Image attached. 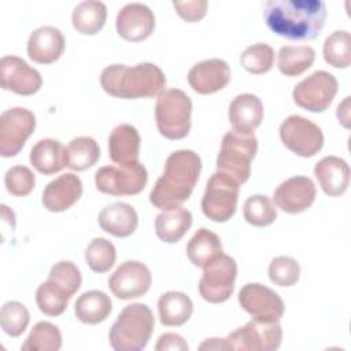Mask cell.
<instances>
[{"label": "cell", "instance_id": "obj_1", "mask_svg": "<svg viewBox=\"0 0 351 351\" xmlns=\"http://www.w3.org/2000/svg\"><path fill=\"white\" fill-rule=\"evenodd\" d=\"M263 16L267 27L289 40H314L326 19V5L321 0H269Z\"/></svg>", "mask_w": 351, "mask_h": 351}, {"label": "cell", "instance_id": "obj_2", "mask_svg": "<svg viewBox=\"0 0 351 351\" xmlns=\"http://www.w3.org/2000/svg\"><path fill=\"white\" fill-rule=\"evenodd\" d=\"M202 160L195 151L178 149L171 152L165 170L149 193V202L160 210H170L186 202L199 180Z\"/></svg>", "mask_w": 351, "mask_h": 351}, {"label": "cell", "instance_id": "obj_3", "mask_svg": "<svg viewBox=\"0 0 351 351\" xmlns=\"http://www.w3.org/2000/svg\"><path fill=\"white\" fill-rule=\"evenodd\" d=\"M100 85L108 95L121 99L160 96L166 88L163 71L154 63L107 66L100 74Z\"/></svg>", "mask_w": 351, "mask_h": 351}, {"label": "cell", "instance_id": "obj_4", "mask_svg": "<svg viewBox=\"0 0 351 351\" xmlns=\"http://www.w3.org/2000/svg\"><path fill=\"white\" fill-rule=\"evenodd\" d=\"M154 325V314L147 304H129L110 329V344L115 351H140L151 339Z\"/></svg>", "mask_w": 351, "mask_h": 351}, {"label": "cell", "instance_id": "obj_5", "mask_svg": "<svg viewBox=\"0 0 351 351\" xmlns=\"http://www.w3.org/2000/svg\"><path fill=\"white\" fill-rule=\"evenodd\" d=\"M258 151V140L254 133L228 132L217 156V169L234 178L239 184L245 182L251 173V160Z\"/></svg>", "mask_w": 351, "mask_h": 351}, {"label": "cell", "instance_id": "obj_6", "mask_svg": "<svg viewBox=\"0 0 351 351\" xmlns=\"http://www.w3.org/2000/svg\"><path fill=\"white\" fill-rule=\"evenodd\" d=\"M192 101L181 89L165 90L156 101L155 119L158 130L169 140L186 137L191 129Z\"/></svg>", "mask_w": 351, "mask_h": 351}, {"label": "cell", "instance_id": "obj_7", "mask_svg": "<svg viewBox=\"0 0 351 351\" xmlns=\"http://www.w3.org/2000/svg\"><path fill=\"white\" fill-rule=\"evenodd\" d=\"M237 200L239 182L230 176L217 171L207 181L202 197V211L214 222H226L234 214Z\"/></svg>", "mask_w": 351, "mask_h": 351}, {"label": "cell", "instance_id": "obj_8", "mask_svg": "<svg viewBox=\"0 0 351 351\" xmlns=\"http://www.w3.org/2000/svg\"><path fill=\"white\" fill-rule=\"evenodd\" d=\"M282 329L278 321H262L252 318L244 326L237 328L225 339L226 350L240 351H274L280 347Z\"/></svg>", "mask_w": 351, "mask_h": 351}, {"label": "cell", "instance_id": "obj_9", "mask_svg": "<svg viewBox=\"0 0 351 351\" xmlns=\"http://www.w3.org/2000/svg\"><path fill=\"white\" fill-rule=\"evenodd\" d=\"M237 276L236 261L221 252L204 267L199 282L200 296L210 303H222L230 298Z\"/></svg>", "mask_w": 351, "mask_h": 351}, {"label": "cell", "instance_id": "obj_10", "mask_svg": "<svg viewBox=\"0 0 351 351\" xmlns=\"http://www.w3.org/2000/svg\"><path fill=\"white\" fill-rule=\"evenodd\" d=\"M147 180V170L138 160L128 165L104 166L95 174L96 188L112 196L137 195L144 189Z\"/></svg>", "mask_w": 351, "mask_h": 351}, {"label": "cell", "instance_id": "obj_11", "mask_svg": "<svg viewBox=\"0 0 351 351\" xmlns=\"http://www.w3.org/2000/svg\"><path fill=\"white\" fill-rule=\"evenodd\" d=\"M280 137L293 154L310 158L324 145V134L318 125L300 115H289L280 125Z\"/></svg>", "mask_w": 351, "mask_h": 351}, {"label": "cell", "instance_id": "obj_12", "mask_svg": "<svg viewBox=\"0 0 351 351\" xmlns=\"http://www.w3.org/2000/svg\"><path fill=\"white\" fill-rule=\"evenodd\" d=\"M337 93V80L328 71L318 70L302 80L292 92L293 101L311 112L325 111Z\"/></svg>", "mask_w": 351, "mask_h": 351}, {"label": "cell", "instance_id": "obj_13", "mask_svg": "<svg viewBox=\"0 0 351 351\" xmlns=\"http://www.w3.org/2000/svg\"><path fill=\"white\" fill-rule=\"evenodd\" d=\"M36 128V117L23 107L5 110L0 117V155L15 156Z\"/></svg>", "mask_w": 351, "mask_h": 351}, {"label": "cell", "instance_id": "obj_14", "mask_svg": "<svg viewBox=\"0 0 351 351\" xmlns=\"http://www.w3.org/2000/svg\"><path fill=\"white\" fill-rule=\"evenodd\" d=\"M239 303L252 318L262 321H280L285 310L278 293L258 282L245 284L240 289Z\"/></svg>", "mask_w": 351, "mask_h": 351}, {"label": "cell", "instance_id": "obj_15", "mask_svg": "<svg viewBox=\"0 0 351 351\" xmlns=\"http://www.w3.org/2000/svg\"><path fill=\"white\" fill-rule=\"evenodd\" d=\"M152 282L149 269L138 261H126L108 278V288L122 300L140 298L148 292Z\"/></svg>", "mask_w": 351, "mask_h": 351}, {"label": "cell", "instance_id": "obj_16", "mask_svg": "<svg viewBox=\"0 0 351 351\" xmlns=\"http://www.w3.org/2000/svg\"><path fill=\"white\" fill-rule=\"evenodd\" d=\"M0 84L4 90L29 96L41 88L43 78L41 74L30 67L23 59L7 55L0 60Z\"/></svg>", "mask_w": 351, "mask_h": 351}, {"label": "cell", "instance_id": "obj_17", "mask_svg": "<svg viewBox=\"0 0 351 351\" xmlns=\"http://www.w3.org/2000/svg\"><path fill=\"white\" fill-rule=\"evenodd\" d=\"M315 185L311 178L295 176L281 182L274 191V203L288 214L306 211L315 200Z\"/></svg>", "mask_w": 351, "mask_h": 351}, {"label": "cell", "instance_id": "obj_18", "mask_svg": "<svg viewBox=\"0 0 351 351\" xmlns=\"http://www.w3.org/2000/svg\"><path fill=\"white\" fill-rule=\"evenodd\" d=\"M118 34L128 41H143L155 29V15L141 3H129L121 8L115 21Z\"/></svg>", "mask_w": 351, "mask_h": 351}, {"label": "cell", "instance_id": "obj_19", "mask_svg": "<svg viewBox=\"0 0 351 351\" xmlns=\"http://www.w3.org/2000/svg\"><path fill=\"white\" fill-rule=\"evenodd\" d=\"M230 81V69L222 59H207L196 63L188 73L191 88L200 95H210L223 89Z\"/></svg>", "mask_w": 351, "mask_h": 351}, {"label": "cell", "instance_id": "obj_20", "mask_svg": "<svg viewBox=\"0 0 351 351\" xmlns=\"http://www.w3.org/2000/svg\"><path fill=\"white\" fill-rule=\"evenodd\" d=\"M82 195L78 176L66 173L51 181L43 191V204L48 211L62 213L74 206Z\"/></svg>", "mask_w": 351, "mask_h": 351}, {"label": "cell", "instance_id": "obj_21", "mask_svg": "<svg viewBox=\"0 0 351 351\" xmlns=\"http://www.w3.org/2000/svg\"><path fill=\"white\" fill-rule=\"evenodd\" d=\"M64 51V37L58 27L41 26L32 32L27 40L29 58L40 64L53 63Z\"/></svg>", "mask_w": 351, "mask_h": 351}, {"label": "cell", "instance_id": "obj_22", "mask_svg": "<svg viewBox=\"0 0 351 351\" xmlns=\"http://www.w3.org/2000/svg\"><path fill=\"white\" fill-rule=\"evenodd\" d=\"M228 115L233 130L254 133L263 119V104L256 95L243 93L232 100Z\"/></svg>", "mask_w": 351, "mask_h": 351}, {"label": "cell", "instance_id": "obj_23", "mask_svg": "<svg viewBox=\"0 0 351 351\" xmlns=\"http://www.w3.org/2000/svg\"><path fill=\"white\" fill-rule=\"evenodd\" d=\"M314 176L326 195L340 196L350 184V166L339 156H325L315 165Z\"/></svg>", "mask_w": 351, "mask_h": 351}, {"label": "cell", "instance_id": "obj_24", "mask_svg": "<svg viewBox=\"0 0 351 351\" xmlns=\"http://www.w3.org/2000/svg\"><path fill=\"white\" fill-rule=\"evenodd\" d=\"M140 152V134L129 123L117 125L108 137V155L114 163L128 165L137 162Z\"/></svg>", "mask_w": 351, "mask_h": 351}, {"label": "cell", "instance_id": "obj_25", "mask_svg": "<svg viewBox=\"0 0 351 351\" xmlns=\"http://www.w3.org/2000/svg\"><path fill=\"white\" fill-rule=\"evenodd\" d=\"M99 225L104 232L115 237H128L136 230L138 217L130 204L115 202L100 211Z\"/></svg>", "mask_w": 351, "mask_h": 351}, {"label": "cell", "instance_id": "obj_26", "mask_svg": "<svg viewBox=\"0 0 351 351\" xmlns=\"http://www.w3.org/2000/svg\"><path fill=\"white\" fill-rule=\"evenodd\" d=\"M192 225V214L186 208L178 206L170 210H163L156 215L155 230L156 236L169 244L180 241Z\"/></svg>", "mask_w": 351, "mask_h": 351}, {"label": "cell", "instance_id": "obj_27", "mask_svg": "<svg viewBox=\"0 0 351 351\" xmlns=\"http://www.w3.org/2000/svg\"><path fill=\"white\" fill-rule=\"evenodd\" d=\"M30 163L41 174H53L66 166V148L60 141L43 138L30 151Z\"/></svg>", "mask_w": 351, "mask_h": 351}, {"label": "cell", "instance_id": "obj_28", "mask_svg": "<svg viewBox=\"0 0 351 351\" xmlns=\"http://www.w3.org/2000/svg\"><path fill=\"white\" fill-rule=\"evenodd\" d=\"M158 311L163 325L181 326L191 318L193 303L184 292L169 291L159 298Z\"/></svg>", "mask_w": 351, "mask_h": 351}, {"label": "cell", "instance_id": "obj_29", "mask_svg": "<svg viewBox=\"0 0 351 351\" xmlns=\"http://www.w3.org/2000/svg\"><path fill=\"white\" fill-rule=\"evenodd\" d=\"M111 299L103 291L92 289L84 292L74 304L75 317L89 325L103 322L111 313Z\"/></svg>", "mask_w": 351, "mask_h": 351}, {"label": "cell", "instance_id": "obj_30", "mask_svg": "<svg viewBox=\"0 0 351 351\" xmlns=\"http://www.w3.org/2000/svg\"><path fill=\"white\" fill-rule=\"evenodd\" d=\"M107 8L106 4L97 0L81 1L71 15L74 29L81 34H96L106 23Z\"/></svg>", "mask_w": 351, "mask_h": 351}, {"label": "cell", "instance_id": "obj_31", "mask_svg": "<svg viewBox=\"0 0 351 351\" xmlns=\"http://www.w3.org/2000/svg\"><path fill=\"white\" fill-rule=\"evenodd\" d=\"M222 252L221 239L211 230L200 228L188 241L186 255L189 261L197 266L204 267L214 256Z\"/></svg>", "mask_w": 351, "mask_h": 351}, {"label": "cell", "instance_id": "obj_32", "mask_svg": "<svg viewBox=\"0 0 351 351\" xmlns=\"http://www.w3.org/2000/svg\"><path fill=\"white\" fill-rule=\"evenodd\" d=\"M315 59V51L308 45H285L278 51V69L287 77H298L308 70Z\"/></svg>", "mask_w": 351, "mask_h": 351}, {"label": "cell", "instance_id": "obj_33", "mask_svg": "<svg viewBox=\"0 0 351 351\" xmlns=\"http://www.w3.org/2000/svg\"><path fill=\"white\" fill-rule=\"evenodd\" d=\"M100 156L99 144L88 136L73 138L66 147V167L81 171L92 167Z\"/></svg>", "mask_w": 351, "mask_h": 351}, {"label": "cell", "instance_id": "obj_34", "mask_svg": "<svg viewBox=\"0 0 351 351\" xmlns=\"http://www.w3.org/2000/svg\"><path fill=\"white\" fill-rule=\"evenodd\" d=\"M71 295L58 282L47 280L36 291V302L41 313L56 317L64 313Z\"/></svg>", "mask_w": 351, "mask_h": 351}, {"label": "cell", "instance_id": "obj_35", "mask_svg": "<svg viewBox=\"0 0 351 351\" xmlns=\"http://www.w3.org/2000/svg\"><path fill=\"white\" fill-rule=\"evenodd\" d=\"M62 347V335L56 325L41 321L30 330L22 344L23 351H58Z\"/></svg>", "mask_w": 351, "mask_h": 351}, {"label": "cell", "instance_id": "obj_36", "mask_svg": "<svg viewBox=\"0 0 351 351\" xmlns=\"http://www.w3.org/2000/svg\"><path fill=\"white\" fill-rule=\"evenodd\" d=\"M324 59L333 67L346 69L351 62V36L347 30H336L324 43Z\"/></svg>", "mask_w": 351, "mask_h": 351}, {"label": "cell", "instance_id": "obj_37", "mask_svg": "<svg viewBox=\"0 0 351 351\" xmlns=\"http://www.w3.org/2000/svg\"><path fill=\"white\" fill-rule=\"evenodd\" d=\"M244 219L254 226H267L277 218V208L266 195L250 196L243 207Z\"/></svg>", "mask_w": 351, "mask_h": 351}, {"label": "cell", "instance_id": "obj_38", "mask_svg": "<svg viewBox=\"0 0 351 351\" xmlns=\"http://www.w3.org/2000/svg\"><path fill=\"white\" fill-rule=\"evenodd\" d=\"M115 259V247L104 237H95L85 250V261L95 273L108 271L114 266Z\"/></svg>", "mask_w": 351, "mask_h": 351}, {"label": "cell", "instance_id": "obj_39", "mask_svg": "<svg viewBox=\"0 0 351 351\" xmlns=\"http://www.w3.org/2000/svg\"><path fill=\"white\" fill-rule=\"evenodd\" d=\"M30 321V314L25 304L11 300L3 304L0 311V325L4 333L11 337L21 336Z\"/></svg>", "mask_w": 351, "mask_h": 351}, {"label": "cell", "instance_id": "obj_40", "mask_svg": "<svg viewBox=\"0 0 351 351\" xmlns=\"http://www.w3.org/2000/svg\"><path fill=\"white\" fill-rule=\"evenodd\" d=\"M241 66L251 74L267 73L274 63V51L265 43L247 47L240 55Z\"/></svg>", "mask_w": 351, "mask_h": 351}, {"label": "cell", "instance_id": "obj_41", "mask_svg": "<svg viewBox=\"0 0 351 351\" xmlns=\"http://www.w3.org/2000/svg\"><path fill=\"white\" fill-rule=\"evenodd\" d=\"M300 276L299 263L291 256H276L269 265V278L278 287H292Z\"/></svg>", "mask_w": 351, "mask_h": 351}, {"label": "cell", "instance_id": "obj_42", "mask_svg": "<svg viewBox=\"0 0 351 351\" xmlns=\"http://www.w3.org/2000/svg\"><path fill=\"white\" fill-rule=\"evenodd\" d=\"M4 184L11 195L26 196L33 191L36 185V178L29 167L12 166L7 170L4 176Z\"/></svg>", "mask_w": 351, "mask_h": 351}, {"label": "cell", "instance_id": "obj_43", "mask_svg": "<svg viewBox=\"0 0 351 351\" xmlns=\"http://www.w3.org/2000/svg\"><path fill=\"white\" fill-rule=\"evenodd\" d=\"M48 278L62 285L71 296L80 289L82 281L78 267L70 261H60L55 263L51 267Z\"/></svg>", "mask_w": 351, "mask_h": 351}, {"label": "cell", "instance_id": "obj_44", "mask_svg": "<svg viewBox=\"0 0 351 351\" xmlns=\"http://www.w3.org/2000/svg\"><path fill=\"white\" fill-rule=\"evenodd\" d=\"M177 14L186 22L200 21L207 12L206 0H189V1H173Z\"/></svg>", "mask_w": 351, "mask_h": 351}, {"label": "cell", "instance_id": "obj_45", "mask_svg": "<svg viewBox=\"0 0 351 351\" xmlns=\"http://www.w3.org/2000/svg\"><path fill=\"white\" fill-rule=\"evenodd\" d=\"M189 347L182 336L177 333H165L158 339L155 346L156 351H166V350H177V351H186Z\"/></svg>", "mask_w": 351, "mask_h": 351}, {"label": "cell", "instance_id": "obj_46", "mask_svg": "<svg viewBox=\"0 0 351 351\" xmlns=\"http://www.w3.org/2000/svg\"><path fill=\"white\" fill-rule=\"evenodd\" d=\"M350 96H347L339 106H337V111H336V115H337V119L339 122H341V125L344 128H350Z\"/></svg>", "mask_w": 351, "mask_h": 351}, {"label": "cell", "instance_id": "obj_47", "mask_svg": "<svg viewBox=\"0 0 351 351\" xmlns=\"http://www.w3.org/2000/svg\"><path fill=\"white\" fill-rule=\"evenodd\" d=\"M200 350H226L225 339H207L200 344Z\"/></svg>", "mask_w": 351, "mask_h": 351}]
</instances>
